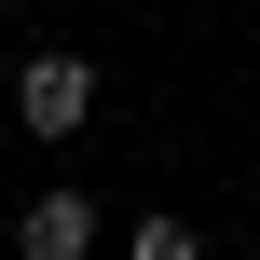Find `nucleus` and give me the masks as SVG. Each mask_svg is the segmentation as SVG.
<instances>
[{"label": "nucleus", "instance_id": "7ed1b4c3", "mask_svg": "<svg viewBox=\"0 0 260 260\" xmlns=\"http://www.w3.org/2000/svg\"><path fill=\"white\" fill-rule=\"evenodd\" d=\"M137 260H206V233H192V219L165 206V219H137Z\"/></svg>", "mask_w": 260, "mask_h": 260}, {"label": "nucleus", "instance_id": "f257e3e1", "mask_svg": "<svg viewBox=\"0 0 260 260\" xmlns=\"http://www.w3.org/2000/svg\"><path fill=\"white\" fill-rule=\"evenodd\" d=\"M14 123H27V137H82V123H96V69H82V55H27V69H14Z\"/></svg>", "mask_w": 260, "mask_h": 260}, {"label": "nucleus", "instance_id": "f03ea898", "mask_svg": "<svg viewBox=\"0 0 260 260\" xmlns=\"http://www.w3.org/2000/svg\"><path fill=\"white\" fill-rule=\"evenodd\" d=\"M96 247V192H27L14 206V260H82Z\"/></svg>", "mask_w": 260, "mask_h": 260}]
</instances>
